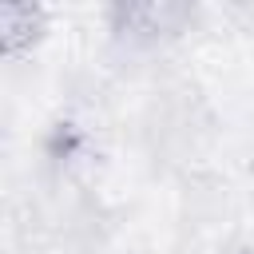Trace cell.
Segmentation results:
<instances>
[{
    "instance_id": "1",
    "label": "cell",
    "mask_w": 254,
    "mask_h": 254,
    "mask_svg": "<svg viewBox=\"0 0 254 254\" xmlns=\"http://www.w3.org/2000/svg\"><path fill=\"white\" fill-rule=\"evenodd\" d=\"M36 12L28 4H4L0 8V36H4V48L8 52H20V44L28 40V32L36 28Z\"/></svg>"
}]
</instances>
